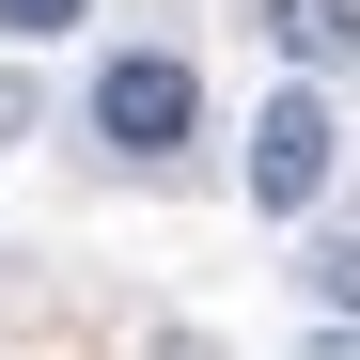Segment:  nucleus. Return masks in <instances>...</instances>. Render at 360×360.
<instances>
[{
    "instance_id": "nucleus-2",
    "label": "nucleus",
    "mask_w": 360,
    "mask_h": 360,
    "mask_svg": "<svg viewBox=\"0 0 360 360\" xmlns=\"http://www.w3.org/2000/svg\"><path fill=\"white\" fill-rule=\"evenodd\" d=\"M329 157H345V126H329V94H314V79H282V94L251 110V204H266V219H297V204L329 188Z\"/></svg>"
},
{
    "instance_id": "nucleus-3",
    "label": "nucleus",
    "mask_w": 360,
    "mask_h": 360,
    "mask_svg": "<svg viewBox=\"0 0 360 360\" xmlns=\"http://www.w3.org/2000/svg\"><path fill=\"white\" fill-rule=\"evenodd\" d=\"M251 16H266V47H282L297 79H329V63H360V0H251Z\"/></svg>"
},
{
    "instance_id": "nucleus-1",
    "label": "nucleus",
    "mask_w": 360,
    "mask_h": 360,
    "mask_svg": "<svg viewBox=\"0 0 360 360\" xmlns=\"http://www.w3.org/2000/svg\"><path fill=\"white\" fill-rule=\"evenodd\" d=\"M188 126H204V79L172 63V47H110L94 63V141L110 157H172Z\"/></svg>"
},
{
    "instance_id": "nucleus-6",
    "label": "nucleus",
    "mask_w": 360,
    "mask_h": 360,
    "mask_svg": "<svg viewBox=\"0 0 360 360\" xmlns=\"http://www.w3.org/2000/svg\"><path fill=\"white\" fill-rule=\"evenodd\" d=\"M314 360H360V345H314Z\"/></svg>"
},
{
    "instance_id": "nucleus-5",
    "label": "nucleus",
    "mask_w": 360,
    "mask_h": 360,
    "mask_svg": "<svg viewBox=\"0 0 360 360\" xmlns=\"http://www.w3.org/2000/svg\"><path fill=\"white\" fill-rule=\"evenodd\" d=\"M314 297H329V314H360V235H329V251H314Z\"/></svg>"
},
{
    "instance_id": "nucleus-4",
    "label": "nucleus",
    "mask_w": 360,
    "mask_h": 360,
    "mask_svg": "<svg viewBox=\"0 0 360 360\" xmlns=\"http://www.w3.org/2000/svg\"><path fill=\"white\" fill-rule=\"evenodd\" d=\"M94 16V0H0V32H16V47H47V32H79Z\"/></svg>"
}]
</instances>
